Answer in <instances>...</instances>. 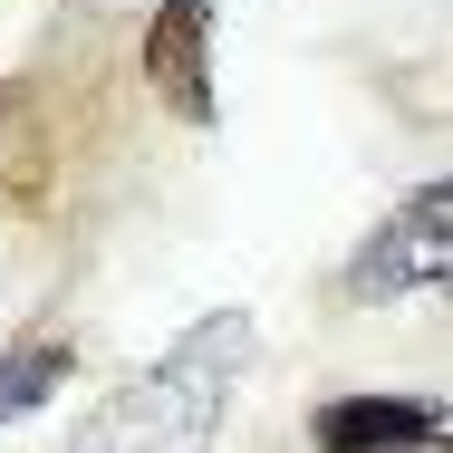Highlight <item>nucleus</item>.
<instances>
[{
    "label": "nucleus",
    "instance_id": "nucleus-5",
    "mask_svg": "<svg viewBox=\"0 0 453 453\" xmlns=\"http://www.w3.org/2000/svg\"><path fill=\"white\" fill-rule=\"evenodd\" d=\"M58 386H68V348H10L0 357V425L29 415V405H49Z\"/></svg>",
    "mask_w": 453,
    "mask_h": 453
},
{
    "label": "nucleus",
    "instance_id": "nucleus-4",
    "mask_svg": "<svg viewBox=\"0 0 453 453\" xmlns=\"http://www.w3.org/2000/svg\"><path fill=\"white\" fill-rule=\"evenodd\" d=\"M309 434L328 453H453V415L444 405H405V395H338L309 415Z\"/></svg>",
    "mask_w": 453,
    "mask_h": 453
},
{
    "label": "nucleus",
    "instance_id": "nucleus-1",
    "mask_svg": "<svg viewBox=\"0 0 453 453\" xmlns=\"http://www.w3.org/2000/svg\"><path fill=\"white\" fill-rule=\"evenodd\" d=\"M251 357V319H203L165 366H145L135 386H116L78 425V453H203L212 425H222V395Z\"/></svg>",
    "mask_w": 453,
    "mask_h": 453
},
{
    "label": "nucleus",
    "instance_id": "nucleus-3",
    "mask_svg": "<svg viewBox=\"0 0 453 453\" xmlns=\"http://www.w3.org/2000/svg\"><path fill=\"white\" fill-rule=\"evenodd\" d=\"M145 78L183 126H212V0H165L145 29Z\"/></svg>",
    "mask_w": 453,
    "mask_h": 453
},
{
    "label": "nucleus",
    "instance_id": "nucleus-2",
    "mask_svg": "<svg viewBox=\"0 0 453 453\" xmlns=\"http://www.w3.org/2000/svg\"><path fill=\"white\" fill-rule=\"evenodd\" d=\"M357 299H405V289H453V183L405 193L348 261Z\"/></svg>",
    "mask_w": 453,
    "mask_h": 453
}]
</instances>
